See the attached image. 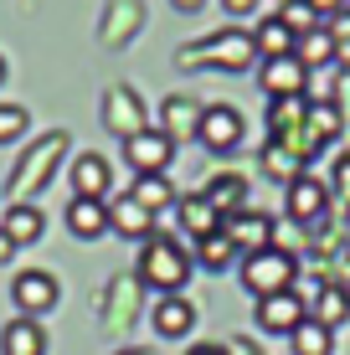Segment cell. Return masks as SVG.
Listing matches in <instances>:
<instances>
[{"mask_svg": "<svg viewBox=\"0 0 350 355\" xmlns=\"http://www.w3.org/2000/svg\"><path fill=\"white\" fill-rule=\"evenodd\" d=\"M324 31H330L335 42H350V6H345V10H335V16L324 21Z\"/></svg>", "mask_w": 350, "mask_h": 355, "instance_id": "obj_34", "label": "cell"}, {"mask_svg": "<svg viewBox=\"0 0 350 355\" xmlns=\"http://www.w3.org/2000/svg\"><path fill=\"white\" fill-rule=\"evenodd\" d=\"M114 355H155V350H144V345H129V350H114Z\"/></svg>", "mask_w": 350, "mask_h": 355, "instance_id": "obj_43", "label": "cell"}, {"mask_svg": "<svg viewBox=\"0 0 350 355\" xmlns=\"http://www.w3.org/2000/svg\"><path fill=\"white\" fill-rule=\"evenodd\" d=\"M335 284H340V288L350 293V252H345V258H340V273H335Z\"/></svg>", "mask_w": 350, "mask_h": 355, "instance_id": "obj_40", "label": "cell"}, {"mask_svg": "<svg viewBox=\"0 0 350 355\" xmlns=\"http://www.w3.org/2000/svg\"><path fill=\"white\" fill-rule=\"evenodd\" d=\"M0 355H46V329H42V320L16 314V320L0 329Z\"/></svg>", "mask_w": 350, "mask_h": 355, "instance_id": "obj_21", "label": "cell"}, {"mask_svg": "<svg viewBox=\"0 0 350 355\" xmlns=\"http://www.w3.org/2000/svg\"><path fill=\"white\" fill-rule=\"evenodd\" d=\"M258 88L268 98H309V67L299 57H268L258 62Z\"/></svg>", "mask_w": 350, "mask_h": 355, "instance_id": "obj_11", "label": "cell"}, {"mask_svg": "<svg viewBox=\"0 0 350 355\" xmlns=\"http://www.w3.org/2000/svg\"><path fill=\"white\" fill-rule=\"evenodd\" d=\"M98 119H103L108 134H119V139H134V134L150 129V108H144V98L129 88V83H114V88L103 93Z\"/></svg>", "mask_w": 350, "mask_h": 355, "instance_id": "obj_6", "label": "cell"}, {"mask_svg": "<svg viewBox=\"0 0 350 355\" xmlns=\"http://www.w3.org/2000/svg\"><path fill=\"white\" fill-rule=\"evenodd\" d=\"M186 355H227V350H222V345H191Z\"/></svg>", "mask_w": 350, "mask_h": 355, "instance_id": "obj_42", "label": "cell"}, {"mask_svg": "<svg viewBox=\"0 0 350 355\" xmlns=\"http://www.w3.org/2000/svg\"><path fill=\"white\" fill-rule=\"evenodd\" d=\"M237 278H243V288L258 293V299H268V293H288L299 284V258L288 248H263V252H252V258H243Z\"/></svg>", "mask_w": 350, "mask_h": 355, "instance_id": "obj_4", "label": "cell"}, {"mask_svg": "<svg viewBox=\"0 0 350 355\" xmlns=\"http://www.w3.org/2000/svg\"><path fill=\"white\" fill-rule=\"evenodd\" d=\"M0 232H6L16 248H26V242H42L46 216H42L36 201H10V211H0Z\"/></svg>", "mask_w": 350, "mask_h": 355, "instance_id": "obj_19", "label": "cell"}, {"mask_svg": "<svg viewBox=\"0 0 350 355\" xmlns=\"http://www.w3.org/2000/svg\"><path fill=\"white\" fill-rule=\"evenodd\" d=\"M31 129V114L21 103H0V144H16Z\"/></svg>", "mask_w": 350, "mask_h": 355, "instance_id": "obj_33", "label": "cell"}, {"mask_svg": "<svg viewBox=\"0 0 350 355\" xmlns=\"http://www.w3.org/2000/svg\"><path fill=\"white\" fill-rule=\"evenodd\" d=\"M222 350H227V355H263V350H258V345H252V340H247V335H232V340H227V345H222Z\"/></svg>", "mask_w": 350, "mask_h": 355, "instance_id": "obj_36", "label": "cell"}, {"mask_svg": "<svg viewBox=\"0 0 350 355\" xmlns=\"http://www.w3.org/2000/svg\"><path fill=\"white\" fill-rule=\"evenodd\" d=\"M67 232L82 237V242H98L108 232V201H78L72 196L67 201Z\"/></svg>", "mask_w": 350, "mask_h": 355, "instance_id": "obj_23", "label": "cell"}, {"mask_svg": "<svg viewBox=\"0 0 350 355\" xmlns=\"http://www.w3.org/2000/svg\"><path fill=\"white\" fill-rule=\"evenodd\" d=\"M10 304H16V314H26V320H42L46 309H57V278L46 273V268L16 273L10 278Z\"/></svg>", "mask_w": 350, "mask_h": 355, "instance_id": "obj_10", "label": "cell"}, {"mask_svg": "<svg viewBox=\"0 0 350 355\" xmlns=\"http://www.w3.org/2000/svg\"><path fill=\"white\" fill-rule=\"evenodd\" d=\"M10 252H16V242H10V237H6V232H0V268H6V263H10Z\"/></svg>", "mask_w": 350, "mask_h": 355, "instance_id": "obj_41", "label": "cell"}, {"mask_svg": "<svg viewBox=\"0 0 350 355\" xmlns=\"http://www.w3.org/2000/svg\"><path fill=\"white\" fill-rule=\"evenodd\" d=\"M150 324H155L160 340H186L191 329H196V304L180 299V293H160L155 309H150Z\"/></svg>", "mask_w": 350, "mask_h": 355, "instance_id": "obj_14", "label": "cell"}, {"mask_svg": "<svg viewBox=\"0 0 350 355\" xmlns=\"http://www.w3.org/2000/svg\"><path fill=\"white\" fill-rule=\"evenodd\" d=\"M201 6H207V0H170V10H180V16H196Z\"/></svg>", "mask_w": 350, "mask_h": 355, "instance_id": "obj_38", "label": "cell"}, {"mask_svg": "<svg viewBox=\"0 0 350 355\" xmlns=\"http://www.w3.org/2000/svg\"><path fill=\"white\" fill-rule=\"evenodd\" d=\"M232 258H237V248L227 242V232H211V237L196 242V263L207 268V273H227V268H232Z\"/></svg>", "mask_w": 350, "mask_h": 355, "instance_id": "obj_30", "label": "cell"}, {"mask_svg": "<svg viewBox=\"0 0 350 355\" xmlns=\"http://www.w3.org/2000/svg\"><path fill=\"white\" fill-rule=\"evenodd\" d=\"M201 196H207L222 216H232V211L247 206V175H237V170H216L207 186H201Z\"/></svg>", "mask_w": 350, "mask_h": 355, "instance_id": "obj_22", "label": "cell"}, {"mask_svg": "<svg viewBox=\"0 0 350 355\" xmlns=\"http://www.w3.org/2000/svg\"><path fill=\"white\" fill-rule=\"evenodd\" d=\"M273 16H279V21H283V26L294 31V36H304V31H315V26H324V21L315 16V10L304 6V0H283V6L273 10Z\"/></svg>", "mask_w": 350, "mask_h": 355, "instance_id": "obj_32", "label": "cell"}, {"mask_svg": "<svg viewBox=\"0 0 350 355\" xmlns=\"http://www.w3.org/2000/svg\"><path fill=\"white\" fill-rule=\"evenodd\" d=\"M0 83H6V57H0Z\"/></svg>", "mask_w": 350, "mask_h": 355, "instance_id": "obj_44", "label": "cell"}, {"mask_svg": "<svg viewBox=\"0 0 350 355\" xmlns=\"http://www.w3.org/2000/svg\"><path fill=\"white\" fill-rule=\"evenodd\" d=\"M252 62H258L252 31H237V26L211 31V36H201V42H186L175 52V67L180 72H201V67H211V72H247Z\"/></svg>", "mask_w": 350, "mask_h": 355, "instance_id": "obj_1", "label": "cell"}, {"mask_svg": "<svg viewBox=\"0 0 350 355\" xmlns=\"http://www.w3.org/2000/svg\"><path fill=\"white\" fill-rule=\"evenodd\" d=\"M222 232L237 248V258H252V252H263V248H279V222H273L268 211H252V206L222 216Z\"/></svg>", "mask_w": 350, "mask_h": 355, "instance_id": "obj_7", "label": "cell"}, {"mask_svg": "<svg viewBox=\"0 0 350 355\" xmlns=\"http://www.w3.org/2000/svg\"><path fill=\"white\" fill-rule=\"evenodd\" d=\"M175 222H180V232H186L191 242H201V237H211V232H222V211L196 191V196H180L175 201Z\"/></svg>", "mask_w": 350, "mask_h": 355, "instance_id": "obj_17", "label": "cell"}, {"mask_svg": "<svg viewBox=\"0 0 350 355\" xmlns=\"http://www.w3.org/2000/svg\"><path fill=\"white\" fill-rule=\"evenodd\" d=\"M201 114H207V103H196L191 93H170L160 103V129L170 134V139H196V129H201Z\"/></svg>", "mask_w": 350, "mask_h": 355, "instance_id": "obj_15", "label": "cell"}, {"mask_svg": "<svg viewBox=\"0 0 350 355\" xmlns=\"http://www.w3.org/2000/svg\"><path fill=\"white\" fill-rule=\"evenodd\" d=\"M304 6H309V10H315V16H320V21H330V16H335V10H345V0H304Z\"/></svg>", "mask_w": 350, "mask_h": 355, "instance_id": "obj_37", "label": "cell"}, {"mask_svg": "<svg viewBox=\"0 0 350 355\" xmlns=\"http://www.w3.org/2000/svg\"><path fill=\"white\" fill-rule=\"evenodd\" d=\"M134 278H139V288L155 293V299H160V293H180L186 278H191V252L180 248L175 237H160V232H155L150 242H139Z\"/></svg>", "mask_w": 350, "mask_h": 355, "instance_id": "obj_2", "label": "cell"}, {"mask_svg": "<svg viewBox=\"0 0 350 355\" xmlns=\"http://www.w3.org/2000/svg\"><path fill=\"white\" fill-rule=\"evenodd\" d=\"M283 211H288V222L304 227V232L330 222V186H324L320 175H309V170H299L283 186Z\"/></svg>", "mask_w": 350, "mask_h": 355, "instance_id": "obj_5", "label": "cell"}, {"mask_svg": "<svg viewBox=\"0 0 350 355\" xmlns=\"http://www.w3.org/2000/svg\"><path fill=\"white\" fill-rule=\"evenodd\" d=\"M304 114H309V98H268V139L304 129Z\"/></svg>", "mask_w": 350, "mask_h": 355, "instance_id": "obj_26", "label": "cell"}, {"mask_svg": "<svg viewBox=\"0 0 350 355\" xmlns=\"http://www.w3.org/2000/svg\"><path fill=\"white\" fill-rule=\"evenodd\" d=\"M243 134H247V124H243V114H237L232 103H207V114H201V129H196V139L207 144L211 155H232L237 144H243Z\"/></svg>", "mask_w": 350, "mask_h": 355, "instance_id": "obj_9", "label": "cell"}, {"mask_svg": "<svg viewBox=\"0 0 350 355\" xmlns=\"http://www.w3.org/2000/svg\"><path fill=\"white\" fill-rule=\"evenodd\" d=\"M67 160V129H46L31 139V150L16 160V175H10V201H31L46 180L57 175V165Z\"/></svg>", "mask_w": 350, "mask_h": 355, "instance_id": "obj_3", "label": "cell"}, {"mask_svg": "<svg viewBox=\"0 0 350 355\" xmlns=\"http://www.w3.org/2000/svg\"><path fill=\"white\" fill-rule=\"evenodd\" d=\"M294 42L299 36L283 26L279 16H263L258 31H252V46H258V62H268V57H294Z\"/></svg>", "mask_w": 350, "mask_h": 355, "instance_id": "obj_25", "label": "cell"}, {"mask_svg": "<svg viewBox=\"0 0 350 355\" xmlns=\"http://www.w3.org/2000/svg\"><path fill=\"white\" fill-rule=\"evenodd\" d=\"M124 160H129L134 175H165L170 160H175V139L165 129H144L134 139H124Z\"/></svg>", "mask_w": 350, "mask_h": 355, "instance_id": "obj_8", "label": "cell"}, {"mask_svg": "<svg viewBox=\"0 0 350 355\" xmlns=\"http://www.w3.org/2000/svg\"><path fill=\"white\" fill-rule=\"evenodd\" d=\"M304 129L315 134L320 144L340 139V129H345V114H340V103H309V114H304Z\"/></svg>", "mask_w": 350, "mask_h": 355, "instance_id": "obj_29", "label": "cell"}, {"mask_svg": "<svg viewBox=\"0 0 350 355\" xmlns=\"http://www.w3.org/2000/svg\"><path fill=\"white\" fill-rule=\"evenodd\" d=\"M108 227L129 242H150L155 237V216L144 211L134 196H108Z\"/></svg>", "mask_w": 350, "mask_h": 355, "instance_id": "obj_16", "label": "cell"}, {"mask_svg": "<svg viewBox=\"0 0 350 355\" xmlns=\"http://www.w3.org/2000/svg\"><path fill=\"white\" fill-rule=\"evenodd\" d=\"M299 170H304V165H299L294 155L283 150V144H273V139L263 144V175H268V180H283V186H288V180L299 175Z\"/></svg>", "mask_w": 350, "mask_h": 355, "instance_id": "obj_31", "label": "cell"}, {"mask_svg": "<svg viewBox=\"0 0 350 355\" xmlns=\"http://www.w3.org/2000/svg\"><path fill=\"white\" fill-rule=\"evenodd\" d=\"M129 196H134V201H139L150 216L175 211V201H180L175 186H170V175H134V191H129Z\"/></svg>", "mask_w": 350, "mask_h": 355, "instance_id": "obj_24", "label": "cell"}, {"mask_svg": "<svg viewBox=\"0 0 350 355\" xmlns=\"http://www.w3.org/2000/svg\"><path fill=\"white\" fill-rule=\"evenodd\" d=\"M67 180H72V196L78 201H108V191H114V165L103 160V155H72V170H67Z\"/></svg>", "mask_w": 350, "mask_h": 355, "instance_id": "obj_12", "label": "cell"}, {"mask_svg": "<svg viewBox=\"0 0 350 355\" xmlns=\"http://www.w3.org/2000/svg\"><path fill=\"white\" fill-rule=\"evenodd\" d=\"M288 345H294V355H335V329H324L320 320H304L288 335Z\"/></svg>", "mask_w": 350, "mask_h": 355, "instance_id": "obj_28", "label": "cell"}, {"mask_svg": "<svg viewBox=\"0 0 350 355\" xmlns=\"http://www.w3.org/2000/svg\"><path fill=\"white\" fill-rule=\"evenodd\" d=\"M227 10H232V16H247V10H258V0H222Z\"/></svg>", "mask_w": 350, "mask_h": 355, "instance_id": "obj_39", "label": "cell"}, {"mask_svg": "<svg viewBox=\"0 0 350 355\" xmlns=\"http://www.w3.org/2000/svg\"><path fill=\"white\" fill-rule=\"evenodd\" d=\"M304 320H309V309H304V293L299 288L258 299V329H268V335H294Z\"/></svg>", "mask_w": 350, "mask_h": 355, "instance_id": "obj_13", "label": "cell"}, {"mask_svg": "<svg viewBox=\"0 0 350 355\" xmlns=\"http://www.w3.org/2000/svg\"><path fill=\"white\" fill-rule=\"evenodd\" d=\"M304 309H309V320H320L324 329H340L350 320V293L340 284H320V288L304 293Z\"/></svg>", "mask_w": 350, "mask_h": 355, "instance_id": "obj_18", "label": "cell"}, {"mask_svg": "<svg viewBox=\"0 0 350 355\" xmlns=\"http://www.w3.org/2000/svg\"><path fill=\"white\" fill-rule=\"evenodd\" d=\"M335 191L350 201V155H340V160H335Z\"/></svg>", "mask_w": 350, "mask_h": 355, "instance_id": "obj_35", "label": "cell"}, {"mask_svg": "<svg viewBox=\"0 0 350 355\" xmlns=\"http://www.w3.org/2000/svg\"><path fill=\"white\" fill-rule=\"evenodd\" d=\"M134 293H139V278H114L103 293V324L108 335H129V324H134Z\"/></svg>", "mask_w": 350, "mask_h": 355, "instance_id": "obj_20", "label": "cell"}, {"mask_svg": "<svg viewBox=\"0 0 350 355\" xmlns=\"http://www.w3.org/2000/svg\"><path fill=\"white\" fill-rule=\"evenodd\" d=\"M294 57H299V62H304L309 72H315V67H335V36L324 31V26L304 31V36L294 42Z\"/></svg>", "mask_w": 350, "mask_h": 355, "instance_id": "obj_27", "label": "cell"}]
</instances>
